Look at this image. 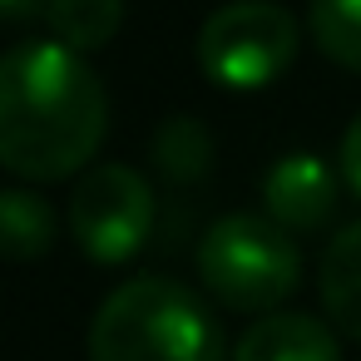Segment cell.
I'll return each instance as SVG.
<instances>
[{
	"instance_id": "6da1fadb",
	"label": "cell",
	"mask_w": 361,
	"mask_h": 361,
	"mask_svg": "<svg viewBox=\"0 0 361 361\" xmlns=\"http://www.w3.org/2000/svg\"><path fill=\"white\" fill-rule=\"evenodd\" d=\"M109 94L85 55L25 40L0 55V169L30 183L75 178L104 144Z\"/></svg>"
},
{
	"instance_id": "7a4b0ae2",
	"label": "cell",
	"mask_w": 361,
	"mask_h": 361,
	"mask_svg": "<svg viewBox=\"0 0 361 361\" xmlns=\"http://www.w3.org/2000/svg\"><path fill=\"white\" fill-rule=\"evenodd\" d=\"M90 361H228V341L193 287L129 277L90 322Z\"/></svg>"
},
{
	"instance_id": "3957f363",
	"label": "cell",
	"mask_w": 361,
	"mask_h": 361,
	"mask_svg": "<svg viewBox=\"0 0 361 361\" xmlns=\"http://www.w3.org/2000/svg\"><path fill=\"white\" fill-rule=\"evenodd\" d=\"M198 277L228 312L272 317L302 282V252L267 213H228L198 238Z\"/></svg>"
},
{
	"instance_id": "277c9868",
	"label": "cell",
	"mask_w": 361,
	"mask_h": 361,
	"mask_svg": "<svg viewBox=\"0 0 361 361\" xmlns=\"http://www.w3.org/2000/svg\"><path fill=\"white\" fill-rule=\"evenodd\" d=\"M302 25L272 0H228L198 30V70L218 90H262L292 70Z\"/></svg>"
},
{
	"instance_id": "5b68a950",
	"label": "cell",
	"mask_w": 361,
	"mask_h": 361,
	"mask_svg": "<svg viewBox=\"0 0 361 361\" xmlns=\"http://www.w3.org/2000/svg\"><path fill=\"white\" fill-rule=\"evenodd\" d=\"M154 183L129 164H99L75 178L70 193V233L90 262L119 267L144 252L154 238Z\"/></svg>"
},
{
	"instance_id": "8992f818",
	"label": "cell",
	"mask_w": 361,
	"mask_h": 361,
	"mask_svg": "<svg viewBox=\"0 0 361 361\" xmlns=\"http://www.w3.org/2000/svg\"><path fill=\"white\" fill-rule=\"evenodd\" d=\"M341 178L317 154H287L262 178V208L282 233H322L336 218Z\"/></svg>"
},
{
	"instance_id": "52a82bcc",
	"label": "cell",
	"mask_w": 361,
	"mask_h": 361,
	"mask_svg": "<svg viewBox=\"0 0 361 361\" xmlns=\"http://www.w3.org/2000/svg\"><path fill=\"white\" fill-rule=\"evenodd\" d=\"M233 361H341V341L307 312H272L238 336Z\"/></svg>"
},
{
	"instance_id": "ba28073f",
	"label": "cell",
	"mask_w": 361,
	"mask_h": 361,
	"mask_svg": "<svg viewBox=\"0 0 361 361\" xmlns=\"http://www.w3.org/2000/svg\"><path fill=\"white\" fill-rule=\"evenodd\" d=\"M317 287H322V307H326L331 326L346 331L351 341H361V223L341 228L326 243Z\"/></svg>"
},
{
	"instance_id": "9c48e42d",
	"label": "cell",
	"mask_w": 361,
	"mask_h": 361,
	"mask_svg": "<svg viewBox=\"0 0 361 361\" xmlns=\"http://www.w3.org/2000/svg\"><path fill=\"white\" fill-rule=\"evenodd\" d=\"M60 223L55 208L30 188H0V257L6 262H35L50 252Z\"/></svg>"
},
{
	"instance_id": "30bf717a",
	"label": "cell",
	"mask_w": 361,
	"mask_h": 361,
	"mask_svg": "<svg viewBox=\"0 0 361 361\" xmlns=\"http://www.w3.org/2000/svg\"><path fill=\"white\" fill-rule=\"evenodd\" d=\"M154 164H159V173L173 188L203 183L208 169H213V139H208V129L193 114H169L159 124V134H154Z\"/></svg>"
},
{
	"instance_id": "8fae6325",
	"label": "cell",
	"mask_w": 361,
	"mask_h": 361,
	"mask_svg": "<svg viewBox=\"0 0 361 361\" xmlns=\"http://www.w3.org/2000/svg\"><path fill=\"white\" fill-rule=\"evenodd\" d=\"M45 25L60 45H70L75 55H90V50H104L119 35L124 0H50Z\"/></svg>"
},
{
	"instance_id": "7c38bea8",
	"label": "cell",
	"mask_w": 361,
	"mask_h": 361,
	"mask_svg": "<svg viewBox=\"0 0 361 361\" xmlns=\"http://www.w3.org/2000/svg\"><path fill=\"white\" fill-rule=\"evenodd\" d=\"M307 30L331 65L361 75V0H312Z\"/></svg>"
},
{
	"instance_id": "4fadbf2b",
	"label": "cell",
	"mask_w": 361,
	"mask_h": 361,
	"mask_svg": "<svg viewBox=\"0 0 361 361\" xmlns=\"http://www.w3.org/2000/svg\"><path fill=\"white\" fill-rule=\"evenodd\" d=\"M341 183L361 198V114L346 124V134H341Z\"/></svg>"
},
{
	"instance_id": "5bb4252c",
	"label": "cell",
	"mask_w": 361,
	"mask_h": 361,
	"mask_svg": "<svg viewBox=\"0 0 361 361\" xmlns=\"http://www.w3.org/2000/svg\"><path fill=\"white\" fill-rule=\"evenodd\" d=\"M50 0H0V20H11V25H25L35 16H45Z\"/></svg>"
}]
</instances>
